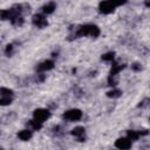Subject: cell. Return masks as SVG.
I'll use <instances>...</instances> for the list:
<instances>
[{"label": "cell", "instance_id": "1", "mask_svg": "<svg viewBox=\"0 0 150 150\" xmlns=\"http://www.w3.org/2000/svg\"><path fill=\"white\" fill-rule=\"evenodd\" d=\"M77 35H84V36H93V38H97L100 35V28L95 25H86L82 26L79 32Z\"/></svg>", "mask_w": 150, "mask_h": 150}, {"label": "cell", "instance_id": "2", "mask_svg": "<svg viewBox=\"0 0 150 150\" xmlns=\"http://www.w3.org/2000/svg\"><path fill=\"white\" fill-rule=\"evenodd\" d=\"M49 116H50L49 111L47 109H45V108H39V109L34 110V112H33V118L39 121V122H41V123H43L46 120H48Z\"/></svg>", "mask_w": 150, "mask_h": 150}, {"label": "cell", "instance_id": "3", "mask_svg": "<svg viewBox=\"0 0 150 150\" xmlns=\"http://www.w3.org/2000/svg\"><path fill=\"white\" fill-rule=\"evenodd\" d=\"M82 117V111L80 109H69L63 114V118L67 121H79Z\"/></svg>", "mask_w": 150, "mask_h": 150}, {"label": "cell", "instance_id": "4", "mask_svg": "<svg viewBox=\"0 0 150 150\" xmlns=\"http://www.w3.org/2000/svg\"><path fill=\"white\" fill-rule=\"evenodd\" d=\"M98 9H100V12L103 13V14H110V13L114 12L115 6H114L109 0H104V1H101V2H100Z\"/></svg>", "mask_w": 150, "mask_h": 150}, {"label": "cell", "instance_id": "5", "mask_svg": "<svg viewBox=\"0 0 150 150\" xmlns=\"http://www.w3.org/2000/svg\"><path fill=\"white\" fill-rule=\"evenodd\" d=\"M115 146L118 149H130L131 148V141L128 137H122L118 138L115 142Z\"/></svg>", "mask_w": 150, "mask_h": 150}, {"label": "cell", "instance_id": "6", "mask_svg": "<svg viewBox=\"0 0 150 150\" xmlns=\"http://www.w3.org/2000/svg\"><path fill=\"white\" fill-rule=\"evenodd\" d=\"M33 23H34L35 26H38L39 28H43L45 26H47V20H46V18H45L43 15H41V14H35V15L33 16Z\"/></svg>", "mask_w": 150, "mask_h": 150}, {"label": "cell", "instance_id": "7", "mask_svg": "<svg viewBox=\"0 0 150 150\" xmlns=\"http://www.w3.org/2000/svg\"><path fill=\"white\" fill-rule=\"evenodd\" d=\"M84 131H86L84 128L81 127V125H79V127H75V128L71 130V135L75 136L80 142H82L83 138H84Z\"/></svg>", "mask_w": 150, "mask_h": 150}, {"label": "cell", "instance_id": "8", "mask_svg": "<svg viewBox=\"0 0 150 150\" xmlns=\"http://www.w3.org/2000/svg\"><path fill=\"white\" fill-rule=\"evenodd\" d=\"M53 67H54V62L52 60H46L38 66V71H47L53 69Z\"/></svg>", "mask_w": 150, "mask_h": 150}, {"label": "cell", "instance_id": "9", "mask_svg": "<svg viewBox=\"0 0 150 150\" xmlns=\"http://www.w3.org/2000/svg\"><path fill=\"white\" fill-rule=\"evenodd\" d=\"M18 137L21 139V141H28L32 138V131L30 129H25V130H21L18 132Z\"/></svg>", "mask_w": 150, "mask_h": 150}, {"label": "cell", "instance_id": "10", "mask_svg": "<svg viewBox=\"0 0 150 150\" xmlns=\"http://www.w3.org/2000/svg\"><path fill=\"white\" fill-rule=\"evenodd\" d=\"M55 8H56V6H55L54 2H48V4H46V5L42 7V12H43L45 14H52V13L55 11Z\"/></svg>", "mask_w": 150, "mask_h": 150}, {"label": "cell", "instance_id": "11", "mask_svg": "<svg viewBox=\"0 0 150 150\" xmlns=\"http://www.w3.org/2000/svg\"><path fill=\"white\" fill-rule=\"evenodd\" d=\"M139 136H141V132H139V131L129 130V131L127 132V137H128L130 141H136V139H138V138H139Z\"/></svg>", "mask_w": 150, "mask_h": 150}, {"label": "cell", "instance_id": "12", "mask_svg": "<svg viewBox=\"0 0 150 150\" xmlns=\"http://www.w3.org/2000/svg\"><path fill=\"white\" fill-rule=\"evenodd\" d=\"M124 68L123 64H118V63H114V66L111 67L110 70V75H118V73Z\"/></svg>", "mask_w": 150, "mask_h": 150}, {"label": "cell", "instance_id": "13", "mask_svg": "<svg viewBox=\"0 0 150 150\" xmlns=\"http://www.w3.org/2000/svg\"><path fill=\"white\" fill-rule=\"evenodd\" d=\"M29 127H30V130H40L41 129V127H42V123L41 122H39V121H36V120H32V121H29Z\"/></svg>", "mask_w": 150, "mask_h": 150}, {"label": "cell", "instance_id": "14", "mask_svg": "<svg viewBox=\"0 0 150 150\" xmlns=\"http://www.w3.org/2000/svg\"><path fill=\"white\" fill-rule=\"evenodd\" d=\"M121 94H122V91H121V90H118V89L114 88L112 90H110V91H108V93H107V96H108V97L116 98V97H120V96H121Z\"/></svg>", "mask_w": 150, "mask_h": 150}, {"label": "cell", "instance_id": "15", "mask_svg": "<svg viewBox=\"0 0 150 150\" xmlns=\"http://www.w3.org/2000/svg\"><path fill=\"white\" fill-rule=\"evenodd\" d=\"M12 101H13V96H0V104L1 105L11 104Z\"/></svg>", "mask_w": 150, "mask_h": 150}, {"label": "cell", "instance_id": "16", "mask_svg": "<svg viewBox=\"0 0 150 150\" xmlns=\"http://www.w3.org/2000/svg\"><path fill=\"white\" fill-rule=\"evenodd\" d=\"M0 96H13V90L9 88H6V87H1Z\"/></svg>", "mask_w": 150, "mask_h": 150}, {"label": "cell", "instance_id": "17", "mask_svg": "<svg viewBox=\"0 0 150 150\" xmlns=\"http://www.w3.org/2000/svg\"><path fill=\"white\" fill-rule=\"evenodd\" d=\"M114 57H115V53L114 52H108V53L102 55V60L103 61H112Z\"/></svg>", "mask_w": 150, "mask_h": 150}, {"label": "cell", "instance_id": "18", "mask_svg": "<svg viewBox=\"0 0 150 150\" xmlns=\"http://www.w3.org/2000/svg\"><path fill=\"white\" fill-rule=\"evenodd\" d=\"M115 7H117V6H122V5H124L125 2H127V0H109Z\"/></svg>", "mask_w": 150, "mask_h": 150}, {"label": "cell", "instance_id": "19", "mask_svg": "<svg viewBox=\"0 0 150 150\" xmlns=\"http://www.w3.org/2000/svg\"><path fill=\"white\" fill-rule=\"evenodd\" d=\"M132 69H134V70H139V69H141V67H138V64H137V63H135V64L132 66Z\"/></svg>", "mask_w": 150, "mask_h": 150}, {"label": "cell", "instance_id": "20", "mask_svg": "<svg viewBox=\"0 0 150 150\" xmlns=\"http://www.w3.org/2000/svg\"><path fill=\"white\" fill-rule=\"evenodd\" d=\"M145 5H146V6H150V0H146V1H145Z\"/></svg>", "mask_w": 150, "mask_h": 150}, {"label": "cell", "instance_id": "21", "mask_svg": "<svg viewBox=\"0 0 150 150\" xmlns=\"http://www.w3.org/2000/svg\"><path fill=\"white\" fill-rule=\"evenodd\" d=\"M149 121H150V118H149Z\"/></svg>", "mask_w": 150, "mask_h": 150}]
</instances>
